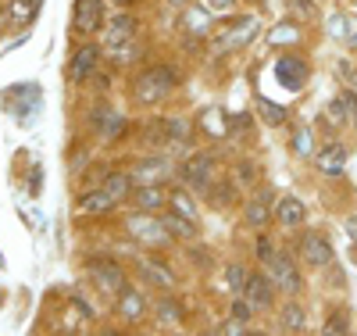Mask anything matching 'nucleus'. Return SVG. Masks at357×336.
Instances as JSON below:
<instances>
[{"label": "nucleus", "mask_w": 357, "mask_h": 336, "mask_svg": "<svg viewBox=\"0 0 357 336\" xmlns=\"http://www.w3.org/2000/svg\"><path fill=\"white\" fill-rule=\"evenodd\" d=\"M168 204L178 211V215H186V219H197V204H193V197L186 193V190H172L168 193Z\"/></svg>", "instance_id": "393cba45"}, {"label": "nucleus", "mask_w": 357, "mask_h": 336, "mask_svg": "<svg viewBox=\"0 0 357 336\" xmlns=\"http://www.w3.org/2000/svg\"><path fill=\"white\" fill-rule=\"evenodd\" d=\"M89 276H93V283L114 297V293H122L126 290V276H122V268H118L114 261H89Z\"/></svg>", "instance_id": "39448f33"}, {"label": "nucleus", "mask_w": 357, "mask_h": 336, "mask_svg": "<svg viewBox=\"0 0 357 336\" xmlns=\"http://www.w3.org/2000/svg\"><path fill=\"white\" fill-rule=\"evenodd\" d=\"M100 0H75V11H72V29L75 33H93L100 25Z\"/></svg>", "instance_id": "6e6552de"}, {"label": "nucleus", "mask_w": 357, "mask_h": 336, "mask_svg": "<svg viewBox=\"0 0 357 336\" xmlns=\"http://www.w3.org/2000/svg\"><path fill=\"white\" fill-rule=\"evenodd\" d=\"M158 315H161V326H178L183 322V312H178V304H172V300H161Z\"/></svg>", "instance_id": "7c9ffc66"}, {"label": "nucleus", "mask_w": 357, "mask_h": 336, "mask_svg": "<svg viewBox=\"0 0 357 336\" xmlns=\"http://www.w3.org/2000/svg\"><path fill=\"white\" fill-rule=\"evenodd\" d=\"M0 268H4V258H0Z\"/></svg>", "instance_id": "a18cd8bd"}, {"label": "nucleus", "mask_w": 357, "mask_h": 336, "mask_svg": "<svg viewBox=\"0 0 357 336\" xmlns=\"http://www.w3.org/2000/svg\"><path fill=\"white\" fill-rule=\"evenodd\" d=\"M272 254H275V251H272V243H268V240H257V258H261V261H268Z\"/></svg>", "instance_id": "58836bf2"}, {"label": "nucleus", "mask_w": 357, "mask_h": 336, "mask_svg": "<svg viewBox=\"0 0 357 336\" xmlns=\"http://www.w3.org/2000/svg\"><path fill=\"white\" fill-rule=\"evenodd\" d=\"M293 147H296V154H304V158L314 154V150H311V133H307V129H301V133L293 136Z\"/></svg>", "instance_id": "f704fd0d"}, {"label": "nucleus", "mask_w": 357, "mask_h": 336, "mask_svg": "<svg viewBox=\"0 0 357 336\" xmlns=\"http://www.w3.org/2000/svg\"><path fill=\"white\" fill-rule=\"evenodd\" d=\"M232 122H236V126H232V129H247V122H250V118H247V115H236Z\"/></svg>", "instance_id": "37998d69"}, {"label": "nucleus", "mask_w": 357, "mask_h": 336, "mask_svg": "<svg viewBox=\"0 0 357 336\" xmlns=\"http://www.w3.org/2000/svg\"><path fill=\"white\" fill-rule=\"evenodd\" d=\"M143 276L154 279L158 286H172V272H165L161 261H143Z\"/></svg>", "instance_id": "bb28decb"}, {"label": "nucleus", "mask_w": 357, "mask_h": 336, "mask_svg": "<svg viewBox=\"0 0 357 336\" xmlns=\"http://www.w3.org/2000/svg\"><path fill=\"white\" fill-rule=\"evenodd\" d=\"M211 15L215 11H207V8H190L183 15V25L190 29V33H207V29H211Z\"/></svg>", "instance_id": "5701e85b"}, {"label": "nucleus", "mask_w": 357, "mask_h": 336, "mask_svg": "<svg viewBox=\"0 0 357 336\" xmlns=\"http://www.w3.org/2000/svg\"><path fill=\"white\" fill-rule=\"evenodd\" d=\"M143 312H146V300H143V293H136V290H122V297H118V315L122 319H129V322H136V319H143Z\"/></svg>", "instance_id": "4468645a"}, {"label": "nucleus", "mask_w": 357, "mask_h": 336, "mask_svg": "<svg viewBox=\"0 0 357 336\" xmlns=\"http://www.w3.org/2000/svg\"><path fill=\"white\" fill-rule=\"evenodd\" d=\"M257 18H236V22H229L222 33L215 36V43L222 47V50H236V47H247L250 40H257Z\"/></svg>", "instance_id": "f03ea898"}, {"label": "nucleus", "mask_w": 357, "mask_h": 336, "mask_svg": "<svg viewBox=\"0 0 357 336\" xmlns=\"http://www.w3.org/2000/svg\"><path fill=\"white\" fill-rule=\"evenodd\" d=\"M33 8H36L33 0H15V4H11V22H18V25L29 22V18H33Z\"/></svg>", "instance_id": "2f4dec72"}, {"label": "nucleus", "mask_w": 357, "mask_h": 336, "mask_svg": "<svg viewBox=\"0 0 357 336\" xmlns=\"http://www.w3.org/2000/svg\"><path fill=\"white\" fill-rule=\"evenodd\" d=\"M161 222H165V229H168L172 236H186V240H193V236H197V226H193V219L178 215V211H172V215H161Z\"/></svg>", "instance_id": "a211bd4d"}, {"label": "nucleus", "mask_w": 357, "mask_h": 336, "mask_svg": "<svg viewBox=\"0 0 357 336\" xmlns=\"http://www.w3.org/2000/svg\"><path fill=\"white\" fill-rule=\"evenodd\" d=\"M257 111H261V118H264V126H282V122H286V108L272 104L268 97H257Z\"/></svg>", "instance_id": "b1692460"}, {"label": "nucleus", "mask_w": 357, "mask_h": 336, "mask_svg": "<svg viewBox=\"0 0 357 336\" xmlns=\"http://www.w3.org/2000/svg\"><path fill=\"white\" fill-rule=\"evenodd\" d=\"M207 4H211V11H232L236 0H207Z\"/></svg>", "instance_id": "a19ab883"}, {"label": "nucleus", "mask_w": 357, "mask_h": 336, "mask_svg": "<svg viewBox=\"0 0 357 336\" xmlns=\"http://www.w3.org/2000/svg\"><path fill=\"white\" fill-rule=\"evenodd\" d=\"M264 265H268V279H272L279 290L301 293V276H296V268H293V261H289L286 254H272Z\"/></svg>", "instance_id": "20e7f679"}, {"label": "nucleus", "mask_w": 357, "mask_h": 336, "mask_svg": "<svg viewBox=\"0 0 357 336\" xmlns=\"http://www.w3.org/2000/svg\"><path fill=\"white\" fill-rule=\"evenodd\" d=\"M168 172H172V161L161 158V154H151V158H143V161L132 168V179L139 182V187H151V182H165Z\"/></svg>", "instance_id": "0eeeda50"}, {"label": "nucleus", "mask_w": 357, "mask_h": 336, "mask_svg": "<svg viewBox=\"0 0 357 336\" xmlns=\"http://www.w3.org/2000/svg\"><path fill=\"white\" fill-rule=\"evenodd\" d=\"M243 297L254 304V308H268V304H272V283H268L264 276H250Z\"/></svg>", "instance_id": "2eb2a0df"}, {"label": "nucleus", "mask_w": 357, "mask_h": 336, "mask_svg": "<svg viewBox=\"0 0 357 336\" xmlns=\"http://www.w3.org/2000/svg\"><path fill=\"white\" fill-rule=\"evenodd\" d=\"M275 68H279L275 75H279V82H282L286 89H301V86L307 82V65H304L301 57H282Z\"/></svg>", "instance_id": "9d476101"}, {"label": "nucleus", "mask_w": 357, "mask_h": 336, "mask_svg": "<svg viewBox=\"0 0 357 336\" xmlns=\"http://www.w3.org/2000/svg\"><path fill=\"white\" fill-rule=\"evenodd\" d=\"M321 333H325V336H340V333H347V315H329V322L321 326Z\"/></svg>", "instance_id": "72a5a7b5"}, {"label": "nucleus", "mask_w": 357, "mask_h": 336, "mask_svg": "<svg viewBox=\"0 0 357 336\" xmlns=\"http://www.w3.org/2000/svg\"><path fill=\"white\" fill-rule=\"evenodd\" d=\"M129 233L136 236V240H146V243H172L168 236V229H165V222L161 219H151V215H132L129 219Z\"/></svg>", "instance_id": "423d86ee"}, {"label": "nucleus", "mask_w": 357, "mask_h": 336, "mask_svg": "<svg viewBox=\"0 0 357 336\" xmlns=\"http://www.w3.org/2000/svg\"><path fill=\"white\" fill-rule=\"evenodd\" d=\"M215 333H232V336H240V333H247V326H243V319H236V322H225V326H218Z\"/></svg>", "instance_id": "e433bc0d"}, {"label": "nucleus", "mask_w": 357, "mask_h": 336, "mask_svg": "<svg viewBox=\"0 0 357 336\" xmlns=\"http://www.w3.org/2000/svg\"><path fill=\"white\" fill-rule=\"evenodd\" d=\"M329 33H333L336 40H350V18H347L343 11H336V15L329 18Z\"/></svg>", "instance_id": "c756f323"}, {"label": "nucleus", "mask_w": 357, "mask_h": 336, "mask_svg": "<svg viewBox=\"0 0 357 336\" xmlns=\"http://www.w3.org/2000/svg\"><path fill=\"white\" fill-rule=\"evenodd\" d=\"M247 268H240V265H229V272H225V283H229V290H236V293H243L247 290Z\"/></svg>", "instance_id": "c85d7f7f"}, {"label": "nucleus", "mask_w": 357, "mask_h": 336, "mask_svg": "<svg viewBox=\"0 0 357 336\" xmlns=\"http://www.w3.org/2000/svg\"><path fill=\"white\" fill-rule=\"evenodd\" d=\"M347 233H350V240L357 243V215H350V219H347Z\"/></svg>", "instance_id": "79ce46f5"}, {"label": "nucleus", "mask_w": 357, "mask_h": 336, "mask_svg": "<svg viewBox=\"0 0 357 336\" xmlns=\"http://www.w3.org/2000/svg\"><path fill=\"white\" fill-rule=\"evenodd\" d=\"M329 118H333V122H340V118H357V97L350 94V89H343V94L333 101Z\"/></svg>", "instance_id": "aec40b11"}, {"label": "nucleus", "mask_w": 357, "mask_h": 336, "mask_svg": "<svg viewBox=\"0 0 357 336\" xmlns=\"http://www.w3.org/2000/svg\"><path fill=\"white\" fill-rule=\"evenodd\" d=\"M301 251H304V261L314 265V268H325V265H333V247H329V240L325 236H304L301 243Z\"/></svg>", "instance_id": "1a4fd4ad"}, {"label": "nucleus", "mask_w": 357, "mask_h": 336, "mask_svg": "<svg viewBox=\"0 0 357 336\" xmlns=\"http://www.w3.org/2000/svg\"><path fill=\"white\" fill-rule=\"evenodd\" d=\"M211 172H215L211 154H190V158H186V165L178 168L183 182H190L193 190H211Z\"/></svg>", "instance_id": "7ed1b4c3"}, {"label": "nucleus", "mask_w": 357, "mask_h": 336, "mask_svg": "<svg viewBox=\"0 0 357 336\" xmlns=\"http://www.w3.org/2000/svg\"><path fill=\"white\" fill-rule=\"evenodd\" d=\"M165 204H168V193L158 187V182L136 190V207H139V211H158V207H165Z\"/></svg>", "instance_id": "f3484780"}, {"label": "nucleus", "mask_w": 357, "mask_h": 336, "mask_svg": "<svg viewBox=\"0 0 357 336\" xmlns=\"http://www.w3.org/2000/svg\"><path fill=\"white\" fill-rule=\"evenodd\" d=\"M97 61H100V50H97V47H79L75 57H72V72H68V75H72L75 82H82L86 75H93Z\"/></svg>", "instance_id": "9b49d317"}, {"label": "nucleus", "mask_w": 357, "mask_h": 336, "mask_svg": "<svg viewBox=\"0 0 357 336\" xmlns=\"http://www.w3.org/2000/svg\"><path fill=\"white\" fill-rule=\"evenodd\" d=\"M172 86H175V72L168 65H158L151 72H143V79L136 82V101L139 104H158L172 94Z\"/></svg>", "instance_id": "f257e3e1"}, {"label": "nucleus", "mask_w": 357, "mask_h": 336, "mask_svg": "<svg viewBox=\"0 0 357 336\" xmlns=\"http://www.w3.org/2000/svg\"><path fill=\"white\" fill-rule=\"evenodd\" d=\"M282 329H286V333H301V329H304V312L296 308V304H286V312H282Z\"/></svg>", "instance_id": "cd10ccee"}, {"label": "nucleus", "mask_w": 357, "mask_h": 336, "mask_svg": "<svg viewBox=\"0 0 357 336\" xmlns=\"http://www.w3.org/2000/svg\"><path fill=\"white\" fill-rule=\"evenodd\" d=\"M250 308H254L250 300H236V308H232V312H236V319H243V322H247V319H250Z\"/></svg>", "instance_id": "4c0bfd02"}, {"label": "nucleus", "mask_w": 357, "mask_h": 336, "mask_svg": "<svg viewBox=\"0 0 357 336\" xmlns=\"http://www.w3.org/2000/svg\"><path fill=\"white\" fill-rule=\"evenodd\" d=\"M314 161H318V168H321L325 175H340V172L347 168V150H343L340 143H329L321 154H314Z\"/></svg>", "instance_id": "f8f14e48"}, {"label": "nucleus", "mask_w": 357, "mask_h": 336, "mask_svg": "<svg viewBox=\"0 0 357 336\" xmlns=\"http://www.w3.org/2000/svg\"><path fill=\"white\" fill-rule=\"evenodd\" d=\"M268 200H272V193L261 190V193L247 204V222H250V226H264V222H268Z\"/></svg>", "instance_id": "412c9836"}, {"label": "nucleus", "mask_w": 357, "mask_h": 336, "mask_svg": "<svg viewBox=\"0 0 357 336\" xmlns=\"http://www.w3.org/2000/svg\"><path fill=\"white\" fill-rule=\"evenodd\" d=\"M114 200H111V193L107 190H100V193H82L79 197V211L82 215H100V211H107Z\"/></svg>", "instance_id": "6ab92c4d"}, {"label": "nucleus", "mask_w": 357, "mask_h": 336, "mask_svg": "<svg viewBox=\"0 0 357 336\" xmlns=\"http://www.w3.org/2000/svg\"><path fill=\"white\" fill-rule=\"evenodd\" d=\"M104 190L111 193V200H126L129 190H132V179L129 175H107V187Z\"/></svg>", "instance_id": "a878e982"}, {"label": "nucleus", "mask_w": 357, "mask_h": 336, "mask_svg": "<svg viewBox=\"0 0 357 336\" xmlns=\"http://www.w3.org/2000/svg\"><path fill=\"white\" fill-rule=\"evenodd\" d=\"M215 204H232V190H229V187L215 190Z\"/></svg>", "instance_id": "ea45409f"}, {"label": "nucleus", "mask_w": 357, "mask_h": 336, "mask_svg": "<svg viewBox=\"0 0 357 336\" xmlns=\"http://www.w3.org/2000/svg\"><path fill=\"white\" fill-rule=\"evenodd\" d=\"M172 4H175V8H183V4H186V0H172Z\"/></svg>", "instance_id": "c03bdc74"}, {"label": "nucleus", "mask_w": 357, "mask_h": 336, "mask_svg": "<svg viewBox=\"0 0 357 336\" xmlns=\"http://www.w3.org/2000/svg\"><path fill=\"white\" fill-rule=\"evenodd\" d=\"M296 36H301V33H296V25H275L272 36H268V43H293Z\"/></svg>", "instance_id": "473e14b6"}, {"label": "nucleus", "mask_w": 357, "mask_h": 336, "mask_svg": "<svg viewBox=\"0 0 357 336\" xmlns=\"http://www.w3.org/2000/svg\"><path fill=\"white\" fill-rule=\"evenodd\" d=\"M200 126H204L207 136H225V111L222 108H207L200 115Z\"/></svg>", "instance_id": "4be33fe9"}, {"label": "nucleus", "mask_w": 357, "mask_h": 336, "mask_svg": "<svg viewBox=\"0 0 357 336\" xmlns=\"http://www.w3.org/2000/svg\"><path fill=\"white\" fill-rule=\"evenodd\" d=\"M132 36H136V22L129 15H118L111 22V29H107V47L111 50L114 47H126V43H132Z\"/></svg>", "instance_id": "ddd939ff"}, {"label": "nucleus", "mask_w": 357, "mask_h": 336, "mask_svg": "<svg viewBox=\"0 0 357 336\" xmlns=\"http://www.w3.org/2000/svg\"><path fill=\"white\" fill-rule=\"evenodd\" d=\"M304 215H307V211H304V204L296 200V197H282V200L275 204V219H279L282 226H301Z\"/></svg>", "instance_id": "dca6fc26"}, {"label": "nucleus", "mask_w": 357, "mask_h": 336, "mask_svg": "<svg viewBox=\"0 0 357 336\" xmlns=\"http://www.w3.org/2000/svg\"><path fill=\"white\" fill-rule=\"evenodd\" d=\"M172 140H175V143H183V140H186V122H178V118L168 122V143H172Z\"/></svg>", "instance_id": "c9c22d12"}]
</instances>
